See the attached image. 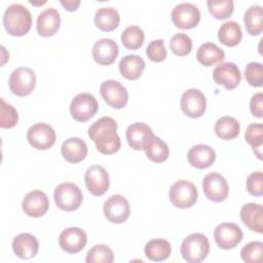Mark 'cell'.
Here are the masks:
<instances>
[{"mask_svg": "<svg viewBox=\"0 0 263 263\" xmlns=\"http://www.w3.org/2000/svg\"><path fill=\"white\" fill-rule=\"evenodd\" d=\"M117 122L108 116L99 118L88 127V137L102 154L111 155L120 149L121 141L117 135Z\"/></svg>", "mask_w": 263, "mask_h": 263, "instance_id": "obj_1", "label": "cell"}, {"mask_svg": "<svg viewBox=\"0 0 263 263\" xmlns=\"http://www.w3.org/2000/svg\"><path fill=\"white\" fill-rule=\"evenodd\" d=\"M3 26L11 36L26 35L32 26V15L28 8L22 4L9 5L3 14Z\"/></svg>", "mask_w": 263, "mask_h": 263, "instance_id": "obj_2", "label": "cell"}, {"mask_svg": "<svg viewBox=\"0 0 263 263\" xmlns=\"http://www.w3.org/2000/svg\"><path fill=\"white\" fill-rule=\"evenodd\" d=\"M210 253V242L202 233H192L188 235L181 245V255L189 263H199L203 261Z\"/></svg>", "mask_w": 263, "mask_h": 263, "instance_id": "obj_3", "label": "cell"}, {"mask_svg": "<svg viewBox=\"0 0 263 263\" xmlns=\"http://www.w3.org/2000/svg\"><path fill=\"white\" fill-rule=\"evenodd\" d=\"M53 198L58 208L66 212H73L81 205L83 195L75 183L65 182L55 187Z\"/></svg>", "mask_w": 263, "mask_h": 263, "instance_id": "obj_4", "label": "cell"}, {"mask_svg": "<svg viewBox=\"0 0 263 263\" xmlns=\"http://www.w3.org/2000/svg\"><path fill=\"white\" fill-rule=\"evenodd\" d=\"M197 188L187 180H178L170 188V200L176 208L189 209L196 202Z\"/></svg>", "mask_w": 263, "mask_h": 263, "instance_id": "obj_5", "label": "cell"}, {"mask_svg": "<svg viewBox=\"0 0 263 263\" xmlns=\"http://www.w3.org/2000/svg\"><path fill=\"white\" fill-rule=\"evenodd\" d=\"M9 89L17 97L30 95L36 85V74L28 67H20L12 71L8 80Z\"/></svg>", "mask_w": 263, "mask_h": 263, "instance_id": "obj_6", "label": "cell"}, {"mask_svg": "<svg viewBox=\"0 0 263 263\" xmlns=\"http://www.w3.org/2000/svg\"><path fill=\"white\" fill-rule=\"evenodd\" d=\"M98 108L99 103L92 95L81 92L71 101L70 113L76 121L85 122L96 115Z\"/></svg>", "mask_w": 263, "mask_h": 263, "instance_id": "obj_7", "label": "cell"}, {"mask_svg": "<svg viewBox=\"0 0 263 263\" xmlns=\"http://www.w3.org/2000/svg\"><path fill=\"white\" fill-rule=\"evenodd\" d=\"M55 132L53 127L44 122H38L30 126L27 132L29 144L37 150H47L55 143Z\"/></svg>", "mask_w": 263, "mask_h": 263, "instance_id": "obj_8", "label": "cell"}, {"mask_svg": "<svg viewBox=\"0 0 263 263\" xmlns=\"http://www.w3.org/2000/svg\"><path fill=\"white\" fill-rule=\"evenodd\" d=\"M173 24L179 29L195 28L200 21V11L192 3L182 2L176 5L171 13Z\"/></svg>", "mask_w": 263, "mask_h": 263, "instance_id": "obj_9", "label": "cell"}, {"mask_svg": "<svg viewBox=\"0 0 263 263\" xmlns=\"http://www.w3.org/2000/svg\"><path fill=\"white\" fill-rule=\"evenodd\" d=\"M100 92L103 100L112 108L122 109L128 101V92L126 88L118 81L109 79L102 82Z\"/></svg>", "mask_w": 263, "mask_h": 263, "instance_id": "obj_10", "label": "cell"}, {"mask_svg": "<svg viewBox=\"0 0 263 263\" xmlns=\"http://www.w3.org/2000/svg\"><path fill=\"white\" fill-rule=\"evenodd\" d=\"M242 230L235 223H221L214 230L217 246L223 250H230L238 246L242 239Z\"/></svg>", "mask_w": 263, "mask_h": 263, "instance_id": "obj_11", "label": "cell"}, {"mask_svg": "<svg viewBox=\"0 0 263 263\" xmlns=\"http://www.w3.org/2000/svg\"><path fill=\"white\" fill-rule=\"evenodd\" d=\"M103 212L107 220L114 224H121L129 217L130 208L125 197L120 194H114L104 202Z\"/></svg>", "mask_w": 263, "mask_h": 263, "instance_id": "obj_12", "label": "cell"}, {"mask_svg": "<svg viewBox=\"0 0 263 263\" xmlns=\"http://www.w3.org/2000/svg\"><path fill=\"white\" fill-rule=\"evenodd\" d=\"M202 189L205 197L214 202H221L226 199L229 187L226 179L218 173H210L202 180Z\"/></svg>", "mask_w": 263, "mask_h": 263, "instance_id": "obj_13", "label": "cell"}, {"mask_svg": "<svg viewBox=\"0 0 263 263\" xmlns=\"http://www.w3.org/2000/svg\"><path fill=\"white\" fill-rule=\"evenodd\" d=\"M183 113L191 118H197L204 114L206 109V99L204 95L197 88H189L185 90L180 101Z\"/></svg>", "mask_w": 263, "mask_h": 263, "instance_id": "obj_14", "label": "cell"}, {"mask_svg": "<svg viewBox=\"0 0 263 263\" xmlns=\"http://www.w3.org/2000/svg\"><path fill=\"white\" fill-rule=\"evenodd\" d=\"M84 182L86 189L96 196L105 194L109 188V174L101 165H92L85 172Z\"/></svg>", "mask_w": 263, "mask_h": 263, "instance_id": "obj_15", "label": "cell"}, {"mask_svg": "<svg viewBox=\"0 0 263 263\" xmlns=\"http://www.w3.org/2000/svg\"><path fill=\"white\" fill-rule=\"evenodd\" d=\"M213 79L226 89H234L241 81V74L235 63L225 62L214 69Z\"/></svg>", "mask_w": 263, "mask_h": 263, "instance_id": "obj_16", "label": "cell"}, {"mask_svg": "<svg viewBox=\"0 0 263 263\" xmlns=\"http://www.w3.org/2000/svg\"><path fill=\"white\" fill-rule=\"evenodd\" d=\"M87 242V235L79 227H69L64 229L59 236V243L63 251L69 254L79 253Z\"/></svg>", "mask_w": 263, "mask_h": 263, "instance_id": "obj_17", "label": "cell"}, {"mask_svg": "<svg viewBox=\"0 0 263 263\" xmlns=\"http://www.w3.org/2000/svg\"><path fill=\"white\" fill-rule=\"evenodd\" d=\"M24 213L33 218H39L46 214L49 208V200L47 195L40 190H33L28 192L22 202Z\"/></svg>", "mask_w": 263, "mask_h": 263, "instance_id": "obj_18", "label": "cell"}, {"mask_svg": "<svg viewBox=\"0 0 263 263\" xmlns=\"http://www.w3.org/2000/svg\"><path fill=\"white\" fill-rule=\"evenodd\" d=\"M91 53L96 63L102 66H109L115 62L119 48L113 39L102 38L93 44Z\"/></svg>", "mask_w": 263, "mask_h": 263, "instance_id": "obj_19", "label": "cell"}, {"mask_svg": "<svg viewBox=\"0 0 263 263\" xmlns=\"http://www.w3.org/2000/svg\"><path fill=\"white\" fill-rule=\"evenodd\" d=\"M60 24V12L53 7H48L41 11L37 17V32L42 37L53 36L58 32Z\"/></svg>", "mask_w": 263, "mask_h": 263, "instance_id": "obj_20", "label": "cell"}, {"mask_svg": "<svg viewBox=\"0 0 263 263\" xmlns=\"http://www.w3.org/2000/svg\"><path fill=\"white\" fill-rule=\"evenodd\" d=\"M187 159L193 167L202 170L210 167L215 162L216 152L209 145L198 144L192 146L189 149L187 153Z\"/></svg>", "mask_w": 263, "mask_h": 263, "instance_id": "obj_21", "label": "cell"}, {"mask_svg": "<svg viewBox=\"0 0 263 263\" xmlns=\"http://www.w3.org/2000/svg\"><path fill=\"white\" fill-rule=\"evenodd\" d=\"M240 219L252 231L263 233V209L260 203L249 202L241 206Z\"/></svg>", "mask_w": 263, "mask_h": 263, "instance_id": "obj_22", "label": "cell"}, {"mask_svg": "<svg viewBox=\"0 0 263 263\" xmlns=\"http://www.w3.org/2000/svg\"><path fill=\"white\" fill-rule=\"evenodd\" d=\"M13 253L21 259H31L39 250L37 238L31 233H20L12 240Z\"/></svg>", "mask_w": 263, "mask_h": 263, "instance_id": "obj_23", "label": "cell"}, {"mask_svg": "<svg viewBox=\"0 0 263 263\" xmlns=\"http://www.w3.org/2000/svg\"><path fill=\"white\" fill-rule=\"evenodd\" d=\"M61 152L64 159L70 163H78L87 155V145L80 138H69L63 142Z\"/></svg>", "mask_w": 263, "mask_h": 263, "instance_id": "obj_24", "label": "cell"}, {"mask_svg": "<svg viewBox=\"0 0 263 263\" xmlns=\"http://www.w3.org/2000/svg\"><path fill=\"white\" fill-rule=\"evenodd\" d=\"M153 134L151 127L144 122L132 123L125 132L126 141L134 150H143L148 138Z\"/></svg>", "mask_w": 263, "mask_h": 263, "instance_id": "obj_25", "label": "cell"}, {"mask_svg": "<svg viewBox=\"0 0 263 263\" xmlns=\"http://www.w3.org/2000/svg\"><path fill=\"white\" fill-rule=\"evenodd\" d=\"M145 66V61L137 54H127L123 57L118 65L120 74L128 80H136L140 78Z\"/></svg>", "mask_w": 263, "mask_h": 263, "instance_id": "obj_26", "label": "cell"}, {"mask_svg": "<svg viewBox=\"0 0 263 263\" xmlns=\"http://www.w3.org/2000/svg\"><path fill=\"white\" fill-rule=\"evenodd\" d=\"M143 150L146 156L153 162H163L168 158L170 148L165 142L152 134L146 141Z\"/></svg>", "mask_w": 263, "mask_h": 263, "instance_id": "obj_27", "label": "cell"}, {"mask_svg": "<svg viewBox=\"0 0 263 263\" xmlns=\"http://www.w3.org/2000/svg\"><path fill=\"white\" fill-rule=\"evenodd\" d=\"M196 59L201 65L205 67H211L223 62V60L225 59V52L217 44L212 42H205L198 47L196 52Z\"/></svg>", "mask_w": 263, "mask_h": 263, "instance_id": "obj_28", "label": "cell"}, {"mask_svg": "<svg viewBox=\"0 0 263 263\" xmlns=\"http://www.w3.org/2000/svg\"><path fill=\"white\" fill-rule=\"evenodd\" d=\"M120 23V15L114 7H101L96 11L95 24L104 32L115 30Z\"/></svg>", "mask_w": 263, "mask_h": 263, "instance_id": "obj_29", "label": "cell"}, {"mask_svg": "<svg viewBox=\"0 0 263 263\" xmlns=\"http://www.w3.org/2000/svg\"><path fill=\"white\" fill-rule=\"evenodd\" d=\"M144 252L149 260L161 262L170 257L172 246L164 238H153L145 245Z\"/></svg>", "mask_w": 263, "mask_h": 263, "instance_id": "obj_30", "label": "cell"}, {"mask_svg": "<svg viewBox=\"0 0 263 263\" xmlns=\"http://www.w3.org/2000/svg\"><path fill=\"white\" fill-rule=\"evenodd\" d=\"M241 38V28L235 21H227L219 28L218 39L226 46H236L240 42Z\"/></svg>", "mask_w": 263, "mask_h": 263, "instance_id": "obj_31", "label": "cell"}, {"mask_svg": "<svg viewBox=\"0 0 263 263\" xmlns=\"http://www.w3.org/2000/svg\"><path fill=\"white\" fill-rule=\"evenodd\" d=\"M246 30L250 35L257 36L263 30V9L260 5L250 6L243 15Z\"/></svg>", "mask_w": 263, "mask_h": 263, "instance_id": "obj_32", "label": "cell"}, {"mask_svg": "<svg viewBox=\"0 0 263 263\" xmlns=\"http://www.w3.org/2000/svg\"><path fill=\"white\" fill-rule=\"evenodd\" d=\"M239 122L231 116H223L215 123V133L222 140H232L239 134Z\"/></svg>", "mask_w": 263, "mask_h": 263, "instance_id": "obj_33", "label": "cell"}, {"mask_svg": "<svg viewBox=\"0 0 263 263\" xmlns=\"http://www.w3.org/2000/svg\"><path fill=\"white\" fill-rule=\"evenodd\" d=\"M245 139L253 148L254 153L259 159H262L263 146V125L262 123H251L245 134Z\"/></svg>", "mask_w": 263, "mask_h": 263, "instance_id": "obj_34", "label": "cell"}, {"mask_svg": "<svg viewBox=\"0 0 263 263\" xmlns=\"http://www.w3.org/2000/svg\"><path fill=\"white\" fill-rule=\"evenodd\" d=\"M121 42L127 49L140 48L145 39L144 31L138 26H128L121 33Z\"/></svg>", "mask_w": 263, "mask_h": 263, "instance_id": "obj_35", "label": "cell"}, {"mask_svg": "<svg viewBox=\"0 0 263 263\" xmlns=\"http://www.w3.org/2000/svg\"><path fill=\"white\" fill-rule=\"evenodd\" d=\"M209 11L217 20H225L229 17L234 10L232 0H208Z\"/></svg>", "mask_w": 263, "mask_h": 263, "instance_id": "obj_36", "label": "cell"}, {"mask_svg": "<svg viewBox=\"0 0 263 263\" xmlns=\"http://www.w3.org/2000/svg\"><path fill=\"white\" fill-rule=\"evenodd\" d=\"M192 46L191 38L184 33H177L170 40V47L173 53L179 57L187 55L191 51Z\"/></svg>", "mask_w": 263, "mask_h": 263, "instance_id": "obj_37", "label": "cell"}, {"mask_svg": "<svg viewBox=\"0 0 263 263\" xmlns=\"http://www.w3.org/2000/svg\"><path fill=\"white\" fill-rule=\"evenodd\" d=\"M85 261L87 263L104 262L112 263L114 261V255L112 250L106 245H96L86 254Z\"/></svg>", "mask_w": 263, "mask_h": 263, "instance_id": "obj_38", "label": "cell"}, {"mask_svg": "<svg viewBox=\"0 0 263 263\" xmlns=\"http://www.w3.org/2000/svg\"><path fill=\"white\" fill-rule=\"evenodd\" d=\"M0 126L2 128H11L17 123V111L13 106L7 104L2 98L0 99Z\"/></svg>", "mask_w": 263, "mask_h": 263, "instance_id": "obj_39", "label": "cell"}, {"mask_svg": "<svg viewBox=\"0 0 263 263\" xmlns=\"http://www.w3.org/2000/svg\"><path fill=\"white\" fill-rule=\"evenodd\" d=\"M263 252L262 241H251L242 247L240 250V258L248 263H258L261 261Z\"/></svg>", "mask_w": 263, "mask_h": 263, "instance_id": "obj_40", "label": "cell"}, {"mask_svg": "<svg viewBox=\"0 0 263 263\" xmlns=\"http://www.w3.org/2000/svg\"><path fill=\"white\" fill-rule=\"evenodd\" d=\"M245 77L250 85L260 87L263 84V66L261 63L251 62L245 69Z\"/></svg>", "mask_w": 263, "mask_h": 263, "instance_id": "obj_41", "label": "cell"}, {"mask_svg": "<svg viewBox=\"0 0 263 263\" xmlns=\"http://www.w3.org/2000/svg\"><path fill=\"white\" fill-rule=\"evenodd\" d=\"M146 54L149 60L152 62H162L166 58V49L164 46L163 39H156L151 41L147 48H146Z\"/></svg>", "mask_w": 263, "mask_h": 263, "instance_id": "obj_42", "label": "cell"}, {"mask_svg": "<svg viewBox=\"0 0 263 263\" xmlns=\"http://www.w3.org/2000/svg\"><path fill=\"white\" fill-rule=\"evenodd\" d=\"M247 190L250 194L261 196L263 194V174L262 172H254L250 174L246 182Z\"/></svg>", "mask_w": 263, "mask_h": 263, "instance_id": "obj_43", "label": "cell"}, {"mask_svg": "<svg viewBox=\"0 0 263 263\" xmlns=\"http://www.w3.org/2000/svg\"><path fill=\"white\" fill-rule=\"evenodd\" d=\"M250 110H251V113L258 118H261L263 116V93L262 92H257L251 98Z\"/></svg>", "mask_w": 263, "mask_h": 263, "instance_id": "obj_44", "label": "cell"}, {"mask_svg": "<svg viewBox=\"0 0 263 263\" xmlns=\"http://www.w3.org/2000/svg\"><path fill=\"white\" fill-rule=\"evenodd\" d=\"M61 4L64 6V8L68 11H74L78 8L80 5V0H61Z\"/></svg>", "mask_w": 263, "mask_h": 263, "instance_id": "obj_45", "label": "cell"}, {"mask_svg": "<svg viewBox=\"0 0 263 263\" xmlns=\"http://www.w3.org/2000/svg\"><path fill=\"white\" fill-rule=\"evenodd\" d=\"M30 3H31V4H35V5H42V4H44V3H45V1H43V2H35V1H30Z\"/></svg>", "mask_w": 263, "mask_h": 263, "instance_id": "obj_46", "label": "cell"}]
</instances>
